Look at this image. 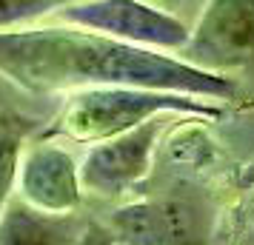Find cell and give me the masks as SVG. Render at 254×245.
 <instances>
[{"instance_id": "cell-2", "label": "cell", "mask_w": 254, "mask_h": 245, "mask_svg": "<svg viewBox=\"0 0 254 245\" xmlns=\"http://www.w3.org/2000/svg\"><path fill=\"white\" fill-rule=\"evenodd\" d=\"M194 114V117H220L217 105L203 97L157 89H134V86H100L74 94L71 103L49 126V137H66L74 143H103L137 129L160 114Z\"/></svg>"}, {"instance_id": "cell-7", "label": "cell", "mask_w": 254, "mask_h": 245, "mask_svg": "<svg viewBox=\"0 0 254 245\" xmlns=\"http://www.w3.org/2000/svg\"><path fill=\"white\" fill-rule=\"evenodd\" d=\"M80 234L69 214H46L26 199H9L0 214V245H77Z\"/></svg>"}, {"instance_id": "cell-11", "label": "cell", "mask_w": 254, "mask_h": 245, "mask_svg": "<svg viewBox=\"0 0 254 245\" xmlns=\"http://www.w3.org/2000/svg\"><path fill=\"white\" fill-rule=\"evenodd\" d=\"M77 245H117V240L112 237V231H109L106 225L92 222V225H86V228H83Z\"/></svg>"}, {"instance_id": "cell-3", "label": "cell", "mask_w": 254, "mask_h": 245, "mask_svg": "<svg viewBox=\"0 0 254 245\" xmlns=\"http://www.w3.org/2000/svg\"><path fill=\"white\" fill-rule=\"evenodd\" d=\"M58 17L66 26L89 29L154 51H183L191 40L183 20L154 9L146 0H77L60 6Z\"/></svg>"}, {"instance_id": "cell-6", "label": "cell", "mask_w": 254, "mask_h": 245, "mask_svg": "<svg viewBox=\"0 0 254 245\" xmlns=\"http://www.w3.org/2000/svg\"><path fill=\"white\" fill-rule=\"evenodd\" d=\"M20 199L46 214H71L80 205V168L69 151L55 143H37L26 148L20 177H17Z\"/></svg>"}, {"instance_id": "cell-10", "label": "cell", "mask_w": 254, "mask_h": 245, "mask_svg": "<svg viewBox=\"0 0 254 245\" xmlns=\"http://www.w3.org/2000/svg\"><path fill=\"white\" fill-rule=\"evenodd\" d=\"M46 12H52V6L43 0H0V32H9Z\"/></svg>"}, {"instance_id": "cell-1", "label": "cell", "mask_w": 254, "mask_h": 245, "mask_svg": "<svg viewBox=\"0 0 254 245\" xmlns=\"http://www.w3.org/2000/svg\"><path fill=\"white\" fill-rule=\"evenodd\" d=\"M0 74L29 94L100 86L157 89L203 100H231L237 94L226 74L77 26L0 32Z\"/></svg>"}, {"instance_id": "cell-4", "label": "cell", "mask_w": 254, "mask_h": 245, "mask_svg": "<svg viewBox=\"0 0 254 245\" xmlns=\"http://www.w3.org/2000/svg\"><path fill=\"white\" fill-rule=\"evenodd\" d=\"M252 57L254 0H208L180 60L223 74L226 69L246 66Z\"/></svg>"}, {"instance_id": "cell-8", "label": "cell", "mask_w": 254, "mask_h": 245, "mask_svg": "<svg viewBox=\"0 0 254 245\" xmlns=\"http://www.w3.org/2000/svg\"><path fill=\"white\" fill-rule=\"evenodd\" d=\"M117 245H177L180 240V222L177 214L157 202H134L123 205L112 214L106 225Z\"/></svg>"}, {"instance_id": "cell-13", "label": "cell", "mask_w": 254, "mask_h": 245, "mask_svg": "<svg viewBox=\"0 0 254 245\" xmlns=\"http://www.w3.org/2000/svg\"><path fill=\"white\" fill-rule=\"evenodd\" d=\"M177 245H197V243H186V240H183V243H177Z\"/></svg>"}, {"instance_id": "cell-9", "label": "cell", "mask_w": 254, "mask_h": 245, "mask_svg": "<svg viewBox=\"0 0 254 245\" xmlns=\"http://www.w3.org/2000/svg\"><path fill=\"white\" fill-rule=\"evenodd\" d=\"M32 131V123L17 114H0V214L9 205L17 177H20V163H23V146Z\"/></svg>"}, {"instance_id": "cell-5", "label": "cell", "mask_w": 254, "mask_h": 245, "mask_svg": "<svg viewBox=\"0 0 254 245\" xmlns=\"http://www.w3.org/2000/svg\"><path fill=\"white\" fill-rule=\"evenodd\" d=\"M157 137H160V120L154 117L120 137L94 143V148L86 154L80 165L83 188H89L100 197L126 194L128 188L137 186L149 174Z\"/></svg>"}, {"instance_id": "cell-12", "label": "cell", "mask_w": 254, "mask_h": 245, "mask_svg": "<svg viewBox=\"0 0 254 245\" xmlns=\"http://www.w3.org/2000/svg\"><path fill=\"white\" fill-rule=\"evenodd\" d=\"M43 3H49L52 9H60V6H69V3H77V0H43Z\"/></svg>"}]
</instances>
